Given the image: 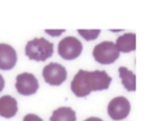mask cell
<instances>
[{"label": "cell", "instance_id": "6da1fadb", "mask_svg": "<svg viewBox=\"0 0 149 121\" xmlns=\"http://www.w3.org/2000/svg\"><path fill=\"white\" fill-rule=\"evenodd\" d=\"M112 81L105 71H88L79 69L70 83L73 93L78 97H83L90 94L91 91L108 89Z\"/></svg>", "mask_w": 149, "mask_h": 121}, {"label": "cell", "instance_id": "7a4b0ae2", "mask_svg": "<svg viewBox=\"0 0 149 121\" xmlns=\"http://www.w3.org/2000/svg\"><path fill=\"white\" fill-rule=\"evenodd\" d=\"M54 53V43L44 37L34 38L27 42L25 47V54L30 60L44 61L51 57Z\"/></svg>", "mask_w": 149, "mask_h": 121}, {"label": "cell", "instance_id": "3957f363", "mask_svg": "<svg viewBox=\"0 0 149 121\" xmlns=\"http://www.w3.org/2000/svg\"><path fill=\"white\" fill-rule=\"evenodd\" d=\"M119 52L112 41H103L95 46L93 56L97 62L102 64L113 63L119 57Z\"/></svg>", "mask_w": 149, "mask_h": 121}, {"label": "cell", "instance_id": "277c9868", "mask_svg": "<svg viewBox=\"0 0 149 121\" xmlns=\"http://www.w3.org/2000/svg\"><path fill=\"white\" fill-rule=\"evenodd\" d=\"M83 50L81 42L76 37L68 36L63 38L58 43V52L63 59L73 60L81 54Z\"/></svg>", "mask_w": 149, "mask_h": 121}, {"label": "cell", "instance_id": "5b68a950", "mask_svg": "<svg viewBox=\"0 0 149 121\" xmlns=\"http://www.w3.org/2000/svg\"><path fill=\"white\" fill-rule=\"evenodd\" d=\"M42 76L45 82L50 85L59 86L66 80L67 71L61 64L51 62L44 67Z\"/></svg>", "mask_w": 149, "mask_h": 121}, {"label": "cell", "instance_id": "8992f818", "mask_svg": "<svg viewBox=\"0 0 149 121\" xmlns=\"http://www.w3.org/2000/svg\"><path fill=\"white\" fill-rule=\"evenodd\" d=\"M130 111L129 100L123 96L113 98L109 102L107 111L111 118L114 120H120L126 118Z\"/></svg>", "mask_w": 149, "mask_h": 121}, {"label": "cell", "instance_id": "52a82bcc", "mask_svg": "<svg viewBox=\"0 0 149 121\" xmlns=\"http://www.w3.org/2000/svg\"><path fill=\"white\" fill-rule=\"evenodd\" d=\"M15 87L17 92L23 96H30L36 93L39 87L37 79L31 73L23 72L16 78Z\"/></svg>", "mask_w": 149, "mask_h": 121}, {"label": "cell", "instance_id": "ba28073f", "mask_svg": "<svg viewBox=\"0 0 149 121\" xmlns=\"http://www.w3.org/2000/svg\"><path fill=\"white\" fill-rule=\"evenodd\" d=\"M17 61V54L15 49L6 43H0V69L10 70Z\"/></svg>", "mask_w": 149, "mask_h": 121}, {"label": "cell", "instance_id": "9c48e42d", "mask_svg": "<svg viewBox=\"0 0 149 121\" xmlns=\"http://www.w3.org/2000/svg\"><path fill=\"white\" fill-rule=\"evenodd\" d=\"M17 110V102L15 98L9 95L0 97V116L10 118L16 115Z\"/></svg>", "mask_w": 149, "mask_h": 121}, {"label": "cell", "instance_id": "30bf717a", "mask_svg": "<svg viewBox=\"0 0 149 121\" xmlns=\"http://www.w3.org/2000/svg\"><path fill=\"white\" fill-rule=\"evenodd\" d=\"M136 34L132 32L125 33L118 36L116 40V47L119 52L129 53L136 50Z\"/></svg>", "mask_w": 149, "mask_h": 121}, {"label": "cell", "instance_id": "8fae6325", "mask_svg": "<svg viewBox=\"0 0 149 121\" xmlns=\"http://www.w3.org/2000/svg\"><path fill=\"white\" fill-rule=\"evenodd\" d=\"M50 121H76V112L70 107H62L53 111Z\"/></svg>", "mask_w": 149, "mask_h": 121}, {"label": "cell", "instance_id": "7c38bea8", "mask_svg": "<svg viewBox=\"0 0 149 121\" xmlns=\"http://www.w3.org/2000/svg\"><path fill=\"white\" fill-rule=\"evenodd\" d=\"M118 71L125 88L128 91H136V75L125 67H120Z\"/></svg>", "mask_w": 149, "mask_h": 121}, {"label": "cell", "instance_id": "4fadbf2b", "mask_svg": "<svg viewBox=\"0 0 149 121\" xmlns=\"http://www.w3.org/2000/svg\"><path fill=\"white\" fill-rule=\"evenodd\" d=\"M77 31L86 41L95 39L101 32L100 30H77Z\"/></svg>", "mask_w": 149, "mask_h": 121}, {"label": "cell", "instance_id": "5bb4252c", "mask_svg": "<svg viewBox=\"0 0 149 121\" xmlns=\"http://www.w3.org/2000/svg\"><path fill=\"white\" fill-rule=\"evenodd\" d=\"M23 121H44L41 118L36 114L29 113L24 116Z\"/></svg>", "mask_w": 149, "mask_h": 121}, {"label": "cell", "instance_id": "9a60e30c", "mask_svg": "<svg viewBox=\"0 0 149 121\" xmlns=\"http://www.w3.org/2000/svg\"><path fill=\"white\" fill-rule=\"evenodd\" d=\"M66 30H45V32L48 33L49 35H51V36H59L63 32L65 31Z\"/></svg>", "mask_w": 149, "mask_h": 121}, {"label": "cell", "instance_id": "2e32d148", "mask_svg": "<svg viewBox=\"0 0 149 121\" xmlns=\"http://www.w3.org/2000/svg\"><path fill=\"white\" fill-rule=\"evenodd\" d=\"M5 86V80L3 76L0 74V92L3 90Z\"/></svg>", "mask_w": 149, "mask_h": 121}, {"label": "cell", "instance_id": "e0dca14e", "mask_svg": "<svg viewBox=\"0 0 149 121\" xmlns=\"http://www.w3.org/2000/svg\"><path fill=\"white\" fill-rule=\"evenodd\" d=\"M84 121H103V120L97 117H90L86 119Z\"/></svg>", "mask_w": 149, "mask_h": 121}]
</instances>
